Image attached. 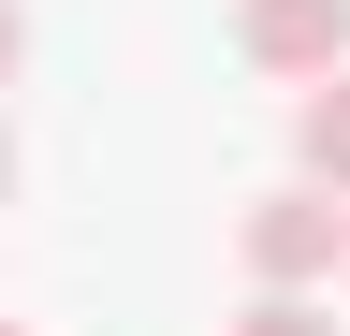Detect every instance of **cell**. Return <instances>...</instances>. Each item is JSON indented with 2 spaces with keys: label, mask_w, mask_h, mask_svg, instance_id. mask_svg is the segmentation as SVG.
Segmentation results:
<instances>
[{
  "label": "cell",
  "mask_w": 350,
  "mask_h": 336,
  "mask_svg": "<svg viewBox=\"0 0 350 336\" xmlns=\"http://www.w3.org/2000/svg\"><path fill=\"white\" fill-rule=\"evenodd\" d=\"M234 248H248V278H262V292H321V278L350 263V190H306V176H292V190H262L248 220H234Z\"/></svg>",
  "instance_id": "6da1fadb"
},
{
  "label": "cell",
  "mask_w": 350,
  "mask_h": 336,
  "mask_svg": "<svg viewBox=\"0 0 350 336\" xmlns=\"http://www.w3.org/2000/svg\"><path fill=\"white\" fill-rule=\"evenodd\" d=\"M248 73H336L350 59V0H234Z\"/></svg>",
  "instance_id": "7a4b0ae2"
},
{
  "label": "cell",
  "mask_w": 350,
  "mask_h": 336,
  "mask_svg": "<svg viewBox=\"0 0 350 336\" xmlns=\"http://www.w3.org/2000/svg\"><path fill=\"white\" fill-rule=\"evenodd\" d=\"M292 161H306V190H350V59L306 73V103H292Z\"/></svg>",
  "instance_id": "3957f363"
},
{
  "label": "cell",
  "mask_w": 350,
  "mask_h": 336,
  "mask_svg": "<svg viewBox=\"0 0 350 336\" xmlns=\"http://www.w3.org/2000/svg\"><path fill=\"white\" fill-rule=\"evenodd\" d=\"M234 336H336V322H321V292H262V307H248Z\"/></svg>",
  "instance_id": "277c9868"
},
{
  "label": "cell",
  "mask_w": 350,
  "mask_h": 336,
  "mask_svg": "<svg viewBox=\"0 0 350 336\" xmlns=\"http://www.w3.org/2000/svg\"><path fill=\"white\" fill-rule=\"evenodd\" d=\"M15 59H29V15H15V0H0V88H15Z\"/></svg>",
  "instance_id": "5b68a950"
},
{
  "label": "cell",
  "mask_w": 350,
  "mask_h": 336,
  "mask_svg": "<svg viewBox=\"0 0 350 336\" xmlns=\"http://www.w3.org/2000/svg\"><path fill=\"white\" fill-rule=\"evenodd\" d=\"M0 190H15V132H0Z\"/></svg>",
  "instance_id": "8992f818"
},
{
  "label": "cell",
  "mask_w": 350,
  "mask_h": 336,
  "mask_svg": "<svg viewBox=\"0 0 350 336\" xmlns=\"http://www.w3.org/2000/svg\"><path fill=\"white\" fill-rule=\"evenodd\" d=\"M0 336H29V322H0Z\"/></svg>",
  "instance_id": "52a82bcc"
}]
</instances>
